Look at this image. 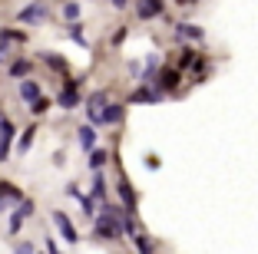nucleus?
Segmentation results:
<instances>
[{
  "instance_id": "obj_1",
  "label": "nucleus",
  "mask_w": 258,
  "mask_h": 254,
  "mask_svg": "<svg viewBox=\"0 0 258 254\" xmlns=\"http://www.w3.org/2000/svg\"><path fill=\"white\" fill-rule=\"evenodd\" d=\"M53 224H56V228H60V234H63V238L70 241V244H76V241H80V234H76L73 221H70V218H67V211H60V208H56V211H53Z\"/></svg>"
},
{
  "instance_id": "obj_2",
  "label": "nucleus",
  "mask_w": 258,
  "mask_h": 254,
  "mask_svg": "<svg viewBox=\"0 0 258 254\" xmlns=\"http://www.w3.org/2000/svg\"><path fill=\"white\" fill-rule=\"evenodd\" d=\"M86 109H90V122L99 126V122H103V109H106V96H103V93L90 96V99H86Z\"/></svg>"
},
{
  "instance_id": "obj_3",
  "label": "nucleus",
  "mask_w": 258,
  "mask_h": 254,
  "mask_svg": "<svg viewBox=\"0 0 258 254\" xmlns=\"http://www.w3.org/2000/svg\"><path fill=\"white\" fill-rule=\"evenodd\" d=\"M17 20H20V23H43L46 20V7H43V4H30V7L20 10Z\"/></svg>"
},
{
  "instance_id": "obj_4",
  "label": "nucleus",
  "mask_w": 258,
  "mask_h": 254,
  "mask_svg": "<svg viewBox=\"0 0 258 254\" xmlns=\"http://www.w3.org/2000/svg\"><path fill=\"white\" fill-rule=\"evenodd\" d=\"M162 99V90H149V86H139L133 96H129V103H159Z\"/></svg>"
},
{
  "instance_id": "obj_5",
  "label": "nucleus",
  "mask_w": 258,
  "mask_h": 254,
  "mask_svg": "<svg viewBox=\"0 0 258 254\" xmlns=\"http://www.w3.org/2000/svg\"><path fill=\"white\" fill-rule=\"evenodd\" d=\"M162 14V0H139V20H152Z\"/></svg>"
},
{
  "instance_id": "obj_6",
  "label": "nucleus",
  "mask_w": 258,
  "mask_h": 254,
  "mask_svg": "<svg viewBox=\"0 0 258 254\" xmlns=\"http://www.w3.org/2000/svg\"><path fill=\"white\" fill-rule=\"evenodd\" d=\"M119 198H122V205H126V211L133 215V211H136V195H133V185H129L126 179H119Z\"/></svg>"
},
{
  "instance_id": "obj_7",
  "label": "nucleus",
  "mask_w": 258,
  "mask_h": 254,
  "mask_svg": "<svg viewBox=\"0 0 258 254\" xmlns=\"http://www.w3.org/2000/svg\"><path fill=\"white\" fill-rule=\"evenodd\" d=\"M20 99L23 103H33V99H40V86L33 79H23L20 82Z\"/></svg>"
},
{
  "instance_id": "obj_8",
  "label": "nucleus",
  "mask_w": 258,
  "mask_h": 254,
  "mask_svg": "<svg viewBox=\"0 0 258 254\" xmlns=\"http://www.w3.org/2000/svg\"><path fill=\"white\" fill-rule=\"evenodd\" d=\"M56 103H60L63 109H76V106H80V96H76L73 86H67V90H63L60 96H56Z\"/></svg>"
},
{
  "instance_id": "obj_9",
  "label": "nucleus",
  "mask_w": 258,
  "mask_h": 254,
  "mask_svg": "<svg viewBox=\"0 0 258 254\" xmlns=\"http://www.w3.org/2000/svg\"><path fill=\"white\" fill-rule=\"evenodd\" d=\"M175 33H179L182 40H202L205 37L202 27H192V23H179V27H175Z\"/></svg>"
},
{
  "instance_id": "obj_10",
  "label": "nucleus",
  "mask_w": 258,
  "mask_h": 254,
  "mask_svg": "<svg viewBox=\"0 0 258 254\" xmlns=\"http://www.w3.org/2000/svg\"><path fill=\"white\" fill-rule=\"evenodd\" d=\"M175 86H179V69H162L159 90H175Z\"/></svg>"
},
{
  "instance_id": "obj_11",
  "label": "nucleus",
  "mask_w": 258,
  "mask_h": 254,
  "mask_svg": "<svg viewBox=\"0 0 258 254\" xmlns=\"http://www.w3.org/2000/svg\"><path fill=\"white\" fill-rule=\"evenodd\" d=\"M122 119V106H106L103 109V122L99 126H113V122H119Z\"/></svg>"
},
{
  "instance_id": "obj_12",
  "label": "nucleus",
  "mask_w": 258,
  "mask_h": 254,
  "mask_svg": "<svg viewBox=\"0 0 258 254\" xmlns=\"http://www.w3.org/2000/svg\"><path fill=\"white\" fill-rule=\"evenodd\" d=\"M80 142H83V149H93V145H96V129L80 126Z\"/></svg>"
},
{
  "instance_id": "obj_13",
  "label": "nucleus",
  "mask_w": 258,
  "mask_h": 254,
  "mask_svg": "<svg viewBox=\"0 0 258 254\" xmlns=\"http://www.w3.org/2000/svg\"><path fill=\"white\" fill-rule=\"evenodd\" d=\"M43 63H46V66H53L56 73H63V69H67V60H63V56H56V53H43Z\"/></svg>"
},
{
  "instance_id": "obj_14",
  "label": "nucleus",
  "mask_w": 258,
  "mask_h": 254,
  "mask_svg": "<svg viewBox=\"0 0 258 254\" xmlns=\"http://www.w3.org/2000/svg\"><path fill=\"white\" fill-rule=\"evenodd\" d=\"M33 139H37V126H27V132L20 135V152H27L33 145Z\"/></svg>"
},
{
  "instance_id": "obj_15",
  "label": "nucleus",
  "mask_w": 258,
  "mask_h": 254,
  "mask_svg": "<svg viewBox=\"0 0 258 254\" xmlns=\"http://www.w3.org/2000/svg\"><path fill=\"white\" fill-rule=\"evenodd\" d=\"M27 73H30V63H27V60H17L14 66H10V76H17V79H23Z\"/></svg>"
},
{
  "instance_id": "obj_16",
  "label": "nucleus",
  "mask_w": 258,
  "mask_h": 254,
  "mask_svg": "<svg viewBox=\"0 0 258 254\" xmlns=\"http://www.w3.org/2000/svg\"><path fill=\"white\" fill-rule=\"evenodd\" d=\"M93 198L106 202V182H103V175H96V182H93Z\"/></svg>"
},
{
  "instance_id": "obj_17",
  "label": "nucleus",
  "mask_w": 258,
  "mask_h": 254,
  "mask_svg": "<svg viewBox=\"0 0 258 254\" xmlns=\"http://www.w3.org/2000/svg\"><path fill=\"white\" fill-rule=\"evenodd\" d=\"M0 192L7 195L10 202H20V198H23V195H20V192H17V188H14V185H10V182H0Z\"/></svg>"
},
{
  "instance_id": "obj_18",
  "label": "nucleus",
  "mask_w": 258,
  "mask_h": 254,
  "mask_svg": "<svg viewBox=\"0 0 258 254\" xmlns=\"http://www.w3.org/2000/svg\"><path fill=\"white\" fill-rule=\"evenodd\" d=\"M63 17H67L70 23H76L80 20V7H76V4H67V7H63Z\"/></svg>"
},
{
  "instance_id": "obj_19",
  "label": "nucleus",
  "mask_w": 258,
  "mask_h": 254,
  "mask_svg": "<svg viewBox=\"0 0 258 254\" xmlns=\"http://www.w3.org/2000/svg\"><path fill=\"white\" fill-rule=\"evenodd\" d=\"M103 162H106V152H103V149H93V155H90V165H93V168H99Z\"/></svg>"
},
{
  "instance_id": "obj_20",
  "label": "nucleus",
  "mask_w": 258,
  "mask_h": 254,
  "mask_svg": "<svg viewBox=\"0 0 258 254\" xmlns=\"http://www.w3.org/2000/svg\"><path fill=\"white\" fill-rule=\"evenodd\" d=\"M10 142H14V139H7V135H0V162H4V158L10 155Z\"/></svg>"
},
{
  "instance_id": "obj_21",
  "label": "nucleus",
  "mask_w": 258,
  "mask_h": 254,
  "mask_svg": "<svg viewBox=\"0 0 258 254\" xmlns=\"http://www.w3.org/2000/svg\"><path fill=\"white\" fill-rule=\"evenodd\" d=\"M17 211H20L23 218H27V215H33V202H30V198H20V208H17Z\"/></svg>"
},
{
  "instance_id": "obj_22",
  "label": "nucleus",
  "mask_w": 258,
  "mask_h": 254,
  "mask_svg": "<svg viewBox=\"0 0 258 254\" xmlns=\"http://www.w3.org/2000/svg\"><path fill=\"white\" fill-rule=\"evenodd\" d=\"M33 112H46V109H50V99H33Z\"/></svg>"
},
{
  "instance_id": "obj_23",
  "label": "nucleus",
  "mask_w": 258,
  "mask_h": 254,
  "mask_svg": "<svg viewBox=\"0 0 258 254\" xmlns=\"http://www.w3.org/2000/svg\"><path fill=\"white\" fill-rule=\"evenodd\" d=\"M136 247H139V251H152V241L143 238V234H136Z\"/></svg>"
},
{
  "instance_id": "obj_24",
  "label": "nucleus",
  "mask_w": 258,
  "mask_h": 254,
  "mask_svg": "<svg viewBox=\"0 0 258 254\" xmlns=\"http://www.w3.org/2000/svg\"><path fill=\"white\" fill-rule=\"evenodd\" d=\"M80 205H83V211L93 218V198H90V195H83V198H80Z\"/></svg>"
},
{
  "instance_id": "obj_25",
  "label": "nucleus",
  "mask_w": 258,
  "mask_h": 254,
  "mask_svg": "<svg viewBox=\"0 0 258 254\" xmlns=\"http://www.w3.org/2000/svg\"><path fill=\"white\" fill-rule=\"evenodd\" d=\"M20 224H23V215H20V211H14V218H10V228H14V231H20Z\"/></svg>"
},
{
  "instance_id": "obj_26",
  "label": "nucleus",
  "mask_w": 258,
  "mask_h": 254,
  "mask_svg": "<svg viewBox=\"0 0 258 254\" xmlns=\"http://www.w3.org/2000/svg\"><path fill=\"white\" fill-rule=\"evenodd\" d=\"M17 251H20V254H30L33 244H30V241H20V244H17Z\"/></svg>"
},
{
  "instance_id": "obj_27",
  "label": "nucleus",
  "mask_w": 258,
  "mask_h": 254,
  "mask_svg": "<svg viewBox=\"0 0 258 254\" xmlns=\"http://www.w3.org/2000/svg\"><path fill=\"white\" fill-rule=\"evenodd\" d=\"M7 202H10V198H7V195H4V192H0V215H4V211H7V208H10V205H7Z\"/></svg>"
},
{
  "instance_id": "obj_28",
  "label": "nucleus",
  "mask_w": 258,
  "mask_h": 254,
  "mask_svg": "<svg viewBox=\"0 0 258 254\" xmlns=\"http://www.w3.org/2000/svg\"><path fill=\"white\" fill-rule=\"evenodd\" d=\"M113 7H126V0H113Z\"/></svg>"
},
{
  "instance_id": "obj_29",
  "label": "nucleus",
  "mask_w": 258,
  "mask_h": 254,
  "mask_svg": "<svg viewBox=\"0 0 258 254\" xmlns=\"http://www.w3.org/2000/svg\"><path fill=\"white\" fill-rule=\"evenodd\" d=\"M179 4H192V0H179Z\"/></svg>"
},
{
  "instance_id": "obj_30",
  "label": "nucleus",
  "mask_w": 258,
  "mask_h": 254,
  "mask_svg": "<svg viewBox=\"0 0 258 254\" xmlns=\"http://www.w3.org/2000/svg\"><path fill=\"white\" fill-rule=\"evenodd\" d=\"M192 4H196V0H192Z\"/></svg>"
}]
</instances>
